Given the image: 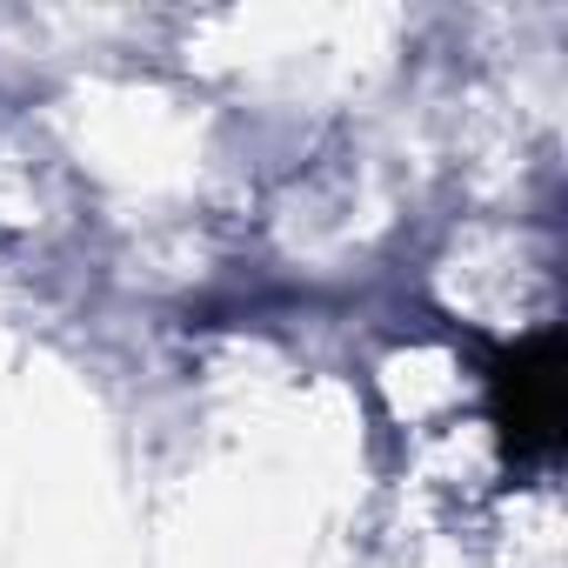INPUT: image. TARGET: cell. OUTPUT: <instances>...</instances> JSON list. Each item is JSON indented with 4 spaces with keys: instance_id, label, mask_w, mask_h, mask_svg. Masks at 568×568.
<instances>
[{
    "instance_id": "1",
    "label": "cell",
    "mask_w": 568,
    "mask_h": 568,
    "mask_svg": "<svg viewBox=\"0 0 568 568\" xmlns=\"http://www.w3.org/2000/svg\"><path fill=\"white\" fill-rule=\"evenodd\" d=\"M481 375V415L501 468H541L561 455V395H568V328L541 322L521 335H462Z\"/></svg>"
}]
</instances>
